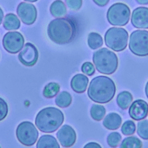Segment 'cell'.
I'll list each match as a JSON object with an SVG mask.
<instances>
[{
  "mask_svg": "<svg viewBox=\"0 0 148 148\" xmlns=\"http://www.w3.org/2000/svg\"><path fill=\"white\" fill-rule=\"evenodd\" d=\"M75 33L76 25L71 19L56 18L48 25V37L56 44L69 43L74 38Z\"/></svg>",
  "mask_w": 148,
  "mask_h": 148,
  "instance_id": "1",
  "label": "cell"
},
{
  "mask_svg": "<svg viewBox=\"0 0 148 148\" xmlns=\"http://www.w3.org/2000/svg\"><path fill=\"white\" fill-rule=\"evenodd\" d=\"M137 134L143 140H148V121L143 120L137 124Z\"/></svg>",
  "mask_w": 148,
  "mask_h": 148,
  "instance_id": "26",
  "label": "cell"
},
{
  "mask_svg": "<svg viewBox=\"0 0 148 148\" xmlns=\"http://www.w3.org/2000/svg\"><path fill=\"white\" fill-rule=\"evenodd\" d=\"M89 79L86 75L81 74H77L72 78L71 85L72 89L78 93H82L85 92L88 86Z\"/></svg>",
  "mask_w": 148,
  "mask_h": 148,
  "instance_id": "15",
  "label": "cell"
},
{
  "mask_svg": "<svg viewBox=\"0 0 148 148\" xmlns=\"http://www.w3.org/2000/svg\"><path fill=\"white\" fill-rule=\"evenodd\" d=\"M16 137L18 141L25 146H32L39 137V132L33 123L23 121L16 129Z\"/></svg>",
  "mask_w": 148,
  "mask_h": 148,
  "instance_id": "8",
  "label": "cell"
},
{
  "mask_svg": "<svg viewBox=\"0 0 148 148\" xmlns=\"http://www.w3.org/2000/svg\"><path fill=\"white\" fill-rule=\"evenodd\" d=\"M57 137L61 145L64 147H71L76 140L75 132L71 126L63 125L57 133Z\"/></svg>",
  "mask_w": 148,
  "mask_h": 148,
  "instance_id": "12",
  "label": "cell"
},
{
  "mask_svg": "<svg viewBox=\"0 0 148 148\" xmlns=\"http://www.w3.org/2000/svg\"><path fill=\"white\" fill-rule=\"evenodd\" d=\"M72 102V97L71 94L66 91L61 92L55 99V103L59 108H67L69 106Z\"/></svg>",
  "mask_w": 148,
  "mask_h": 148,
  "instance_id": "21",
  "label": "cell"
},
{
  "mask_svg": "<svg viewBox=\"0 0 148 148\" xmlns=\"http://www.w3.org/2000/svg\"><path fill=\"white\" fill-rule=\"evenodd\" d=\"M121 140V135L118 132H112L107 136V142L110 147L115 148L118 146Z\"/></svg>",
  "mask_w": 148,
  "mask_h": 148,
  "instance_id": "28",
  "label": "cell"
},
{
  "mask_svg": "<svg viewBox=\"0 0 148 148\" xmlns=\"http://www.w3.org/2000/svg\"><path fill=\"white\" fill-rule=\"evenodd\" d=\"M3 25L7 30H17L20 27V21L15 14L9 13L4 17Z\"/></svg>",
  "mask_w": 148,
  "mask_h": 148,
  "instance_id": "19",
  "label": "cell"
},
{
  "mask_svg": "<svg viewBox=\"0 0 148 148\" xmlns=\"http://www.w3.org/2000/svg\"><path fill=\"white\" fill-rule=\"evenodd\" d=\"M84 148H102V147L97 143H89L84 146Z\"/></svg>",
  "mask_w": 148,
  "mask_h": 148,
  "instance_id": "33",
  "label": "cell"
},
{
  "mask_svg": "<svg viewBox=\"0 0 148 148\" xmlns=\"http://www.w3.org/2000/svg\"><path fill=\"white\" fill-rule=\"evenodd\" d=\"M51 14L56 18L64 17L67 14V8L65 3L61 0H55L49 8Z\"/></svg>",
  "mask_w": 148,
  "mask_h": 148,
  "instance_id": "17",
  "label": "cell"
},
{
  "mask_svg": "<svg viewBox=\"0 0 148 148\" xmlns=\"http://www.w3.org/2000/svg\"><path fill=\"white\" fill-rule=\"evenodd\" d=\"M59 85L57 82H50L47 84L44 88L43 95L46 98H52L57 95V94L59 92Z\"/></svg>",
  "mask_w": 148,
  "mask_h": 148,
  "instance_id": "25",
  "label": "cell"
},
{
  "mask_svg": "<svg viewBox=\"0 0 148 148\" xmlns=\"http://www.w3.org/2000/svg\"><path fill=\"white\" fill-rule=\"evenodd\" d=\"M132 100H133V96L131 92L128 91H123L118 95L116 101L118 106L121 109L126 110L131 104Z\"/></svg>",
  "mask_w": 148,
  "mask_h": 148,
  "instance_id": "20",
  "label": "cell"
},
{
  "mask_svg": "<svg viewBox=\"0 0 148 148\" xmlns=\"http://www.w3.org/2000/svg\"><path fill=\"white\" fill-rule=\"evenodd\" d=\"M64 121V114L55 107H47L37 114L35 124L42 132L52 133L57 131Z\"/></svg>",
  "mask_w": 148,
  "mask_h": 148,
  "instance_id": "3",
  "label": "cell"
},
{
  "mask_svg": "<svg viewBox=\"0 0 148 148\" xmlns=\"http://www.w3.org/2000/svg\"><path fill=\"white\" fill-rule=\"evenodd\" d=\"M129 49L131 51L138 56H148V31L134 30L130 35Z\"/></svg>",
  "mask_w": 148,
  "mask_h": 148,
  "instance_id": "7",
  "label": "cell"
},
{
  "mask_svg": "<svg viewBox=\"0 0 148 148\" xmlns=\"http://www.w3.org/2000/svg\"><path fill=\"white\" fill-rule=\"evenodd\" d=\"M131 24L136 28H148V8L139 7L132 12Z\"/></svg>",
  "mask_w": 148,
  "mask_h": 148,
  "instance_id": "14",
  "label": "cell"
},
{
  "mask_svg": "<svg viewBox=\"0 0 148 148\" xmlns=\"http://www.w3.org/2000/svg\"><path fill=\"white\" fill-rule=\"evenodd\" d=\"M122 119L119 114L116 113H110L103 120V126L110 130H118L120 127Z\"/></svg>",
  "mask_w": 148,
  "mask_h": 148,
  "instance_id": "16",
  "label": "cell"
},
{
  "mask_svg": "<svg viewBox=\"0 0 148 148\" xmlns=\"http://www.w3.org/2000/svg\"><path fill=\"white\" fill-rule=\"evenodd\" d=\"M36 148H60L56 138L52 135L45 134L39 138Z\"/></svg>",
  "mask_w": 148,
  "mask_h": 148,
  "instance_id": "18",
  "label": "cell"
},
{
  "mask_svg": "<svg viewBox=\"0 0 148 148\" xmlns=\"http://www.w3.org/2000/svg\"><path fill=\"white\" fill-rule=\"evenodd\" d=\"M131 118L135 121H141L148 115V103L144 100H136L133 101L129 109Z\"/></svg>",
  "mask_w": 148,
  "mask_h": 148,
  "instance_id": "13",
  "label": "cell"
},
{
  "mask_svg": "<svg viewBox=\"0 0 148 148\" xmlns=\"http://www.w3.org/2000/svg\"><path fill=\"white\" fill-rule=\"evenodd\" d=\"M139 4H148V0H136Z\"/></svg>",
  "mask_w": 148,
  "mask_h": 148,
  "instance_id": "34",
  "label": "cell"
},
{
  "mask_svg": "<svg viewBox=\"0 0 148 148\" xmlns=\"http://www.w3.org/2000/svg\"><path fill=\"white\" fill-rule=\"evenodd\" d=\"M24 38L19 32H8L4 35L2 40L3 46L7 52L17 53L24 46Z\"/></svg>",
  "mask_w": 148,
  "mask_h": 148,
  "instance_id": "9",
  "label": "cell"
},
{
  "mask_svg": "<svg viewBox=\"0 0 148 148\" xmlns=\"http://www.w3.org/2000/svg\"><path fill=\"white\" fill-rule=\"evenodd\" d=\"M106 113V110L104 107L99 104H94L91 106V110H90V114L91 118L95 121H101L104 116Z\"/></svg>",
  "mask_w": 148,
  "mask_h": 148,
  "instance_id": "23",
  "label": "cell"
},
{
  "mask_svg": "<svg viewBox=\"0 0 148 148\" xmlns=\"http://www.w3.org/2000/svg\"><path fill=\"white\" fill-rule=\"evenodd\" d=\"M136 131V125L133 121H125L123 123V126L121 127V132L124 135H131Z\"/></svg>",
  "mask_w": 148,
  "mask_h": 148,
  "instance_id": "27",
  "label": "cell"
},
{
  "mask_svg": "<svg viewBox=\"0 0 148 148\" xmlns=\"http://www.w3.org/2000/svg\"><path fill=\"white\" fill-rule=\"evenodd\" d=\"M0 148H1V147H0Z\"/></svg>",
  "mask_w": 148,
  "mask_h": 148,
  "instance_id": "38",
  "label": "cell"
},
{
  "mask_svg": "<svg viewBox=\"0 0 148 148\" xmlns=\"http://www.w3.org/2000/svg\"><path fill=\"white\" fill-rule=\"evenodd\" d=\"M39 59V51L31 43H27L18 55V59L23 65L32 66L36 64Z\"/></svg>",
  "mask_w": 148,
  "mask_h": 148,
  "instance_id": "10",
  "label": "cell"
},
{
  "mask_svg": "<svg viewBox=\"0 0 148 148\" xmlns=\"http://www.w3.org/2000/svg\"><path fill=\"white\" fill-rule=\"evenodd\" d=\"M88 45L91 49H97L101 47L103 44V40L102 36L97 33H90L88 35V38H87Z\"/></svg>",
  "mask_w": 148,
  "mask_h": 148,
  "instance_id": "22",
  "label": "cell"
},
{
  "mask_svg": "<svg viewBox=\"0 0 148 148\" xmlns=\"http://www.w3.org/2000/svg\"><path fill=\"white\" fill-rule=\"evenodd\" d=\"M82 0H65V3L68 8L74 11L80 10L82 6Z\"/></svg>",
  "mask_w": 148,
  "mask_h": 148,
  "instance_id": "31",
  "label": "cell"
},
{
  "mask_svg": "<svg viewBox=\"0 0 148 148\" xmlns=\"http://www.w3.org/2000/svg\"><path fill=\"white\" fill-rule=\"evenodd\" d=\"M24 1H28V2H35V1H38V0H24Z\"/></svg>",
  "mask_w": 148,
  "mask_h": 148,
  "instance_id": "37",
  "label": "cell"
},
{
  "mask_svg": "<svg viewBox=\"0 0 148 148\" xmlns=\"http://www.w3.org/2000/svg\"><path fill=\"white\" fill-rule=\"evenodd\" d=\"M142 143L136 137H129L125 138L120 144V148H142Z\"/></svg>",
  "mask_w": 148,
  "mask_h": 148,
  "instance_id": "24",
  "label": "cell"
},
{
  "mask_svg": "<svg viewBox=\"0 0 148 148\" xmlns=\"http://www.w3.org/2000/svg\"><path fill=\"white\" fill-rule=\"evenodd\" d=\"M131 10L128 5L123 3H115L110 6L107 12L109 23L115 26L126 25L129 21Z\"/></svg>",
  "mask_w": 148,
  "mask_h": 148,
  "instance_id": "6",
  "label": "cell"
},
{
  "mask_svg": "<svg viewBox=\"0 0 148 148\" xmlns=\"http://www.w3.org/2000/svg\"><path fill=\"white\" fill-rule=\"evenodd\" d=\"M116 88L112 79L106 76L94 77L88 88V96L97 103H107L115 96Z\"/></svg>",
  "mask_w": 148,
  "mask_h": 148,
  "instance_id": "2",
  "label": "cell"
},
{
  "mask_svg": "<svg viewBox=\"0 0 148 148\" xmlns=\"http://www.w3.org/2000/svg\"><path fill=\"white\" fill-rule=\"evenodd\" d=\"M3 17H4V12H3V10H1V8L0 7V25L2 23Z\"/></svg>",
  "mask_w": 148,
  "mask_h": 148,
  "instance_id": "35",
  "label": "cell"
},
{
  "mask_svg": "<svg viewBox=\"0 0 148 148\" xmlns=\"http://www.w3.org/2000/svg\"><path fill=\"white\" fill-rule=\"evenodd\" d=\"M129 33L124 28L110 27L104 35V41L107 47L115 51H122L128 44Z\"/></svg>",
  "mask_w": 148,
  "mask_h": 148,
  "instance_id": "5",
  "label": "cell"
},
{
  "mask_svg": "<svg viewBox=\"0 0 148 148\" xmlns=\"http://www.w3.org/2000/svg\"><path fill=\"white\" fill-rule=\"evenodd\" d=\"M81 70L86 75L91 76L95 72V68L91 62H85L81 66Z\"/></svg>",
  "mask_w": 148,
  "mask_h": 148,
  "instance_id": "29",
  "label": "cell"
},
{
  "mask_svg": "<svg viewBox=\"0 0 148 148\" xmlns=\"http://www.w3.org/2000/svg\"><path fill=\"white\" fill-rule=\"evenodd\" d=\"M94 3L97 5L100 6V7H104V6L107 5L110 0H93Z\"/></svg>",
  "mask_w": 148,
  "mask_h": 148,
  "instance_id": "32",
  "label": "cell"
},
{
  "mask_svg": "<svg viewBox=\"0 0 148 148\" xmlns=\"http://www.w3.org/2000/svg\"><path fill=\"white\" fill-rule=\"evenodd\" d=\"M145 94L147 95V98H148V82H147L146 86H145Z\"/></svg>",
  "mask_w": 148,
  "mask_h": 148,
  "instance_id": "36",
  "label": "cell"
},
{
  "mask_svg": "<svg viewBox=\"0 0 148 148\" xmlns=\"http://www.w3.org/2000/svg\"><path fill=\"white\" fill-rule=\"evenodd\" d=\"M92 59L97 71L104 75L113 74L118 65L117 55L106 48H102L94 52Z\"/></svg>",
  "mask_w": 148,
  "mask_h": 148,
  "instance_id": "4",
  "label": "cell"
},
{
  "mask_svg": "<svg viewBox=\"0 0 148 148\" xmlns=\"http://www.w3.org/2000/svg\"><path fill=\"white\" fill-rule=\"evenodd\" d=\"M8 114V106L3 98H0V121L6 118Z\"/></svg>",
  "mask_w": 148,
  "mask_h": 148,
  "instance_id": "30",
  "label": "cell"
},
{
  "mask_svg": "<svg viewBox=\"0 0 148 148\" xmlns=\"http://www.w3.org/2000/svg\"><path fill=\"white\" fill-rule=\"evenodd\" d=\"M17 13L22 22L26 25L33 24L37 17L36 7L30 3H20L17 6Z\"/></svg>",
  "mask_w": 148,
  "mask_h": 148,
  "instance_id": "11",
  "label": "cell"
}]
</instances>
